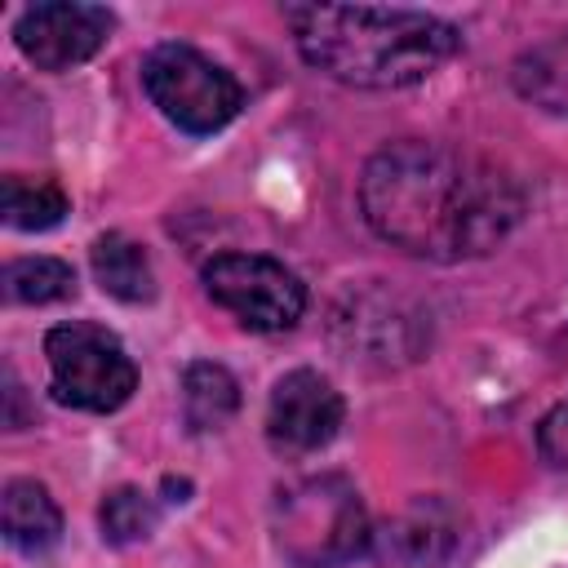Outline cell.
I'll use <instances>...</instances> for the list:
<instances>
[{
	"mask_svg": "<svg viewBox=\"0 0 568 568\" xmlns=\"http://www.w3.org/2000/svg\"><path fill=\"white\" fill-rule=\"evenodd\" d=\"M359 209L386 244L430 262H462L493 253L515 231L524 191L484 155L404 138L364 164Z\"/></svg>",
	"mask_w": 568,
	"mask_h": 568,
	"instance_id": "obj_1",
	"label": "cell"
},
{
	"mask_svg": "<svg viewBox=\"0 0 568 568\" xmlns=\"http://www.w3.org/2000/svg\"><path fill=\"white\" fill-rule=\"evenodd\" d=\"M297 53L351 89H404L435 75L462 44L457 27L422 9L284 4Z\"/></svg>",
	"mask_w": 568,
	"mask_h": 568,
	"instance_id": "obj_2",
	"label": "cell"
},
{
	"mask_svg": "<svg viewBox=\"0 0 568 568\" xmlns=\"http://www.w3.org/2000/svg\"><path fill=\"white\" fill-rule=\"evenodd\" d=\"M275 550L293 568H333L368 550L373 528L364 501L342 475H306L275 493Z\"/></svg>",
	"mask_w": 568,
	"mask_h": 568,
	"instance_id": "obj_3",
	"label": "cell"
},
{
	"mask_svg": "<svg viewBox=\"0 0 568 568\" xmlns=\"http://www.w3.org/2000/svg\"><path fill=\"white\" fill-rule=\"evenodd\" d=\"M142 89L169 124H178L182 133H195V138L226 129L244 106V89L226 67H217L200 49L173 44V40L155 44L142 58Z\"/></svg>",
	"mask_w": 568,
	"mask_h": 568,
	"instance_id": "obj_4",
	"label": "cell"
},
{
	"mask_svg": "<svg viewBox=\"0 0 568 568\" xmlns=\"http://www.w3.org/2000/svg\"><path fill=\"white\" fill-rule=\"evenodd\" d=\"M44 359H49L53 399L84 408V413H115L138 386V368H133L124 342L111 328L89 324V320L49 328Z\"/></svg>",
	"mask_w": 568,
	"mask_h": 568,
	"instance_id": "obj_5",
	"label": "cell"
},
{
	"mask_svg": "<svg viewBox=\"0 0 568 568\" xmlns=\"http://www.w3.org/2000/svg\"><path fill=\"white\" fill-rule=\"evenodd\" d=\"M204 293L253 333H284L306 311V284L266 253H217L204 262Z\"/></svg>",
	"mask_w": 568,
	"mask_h": 568,
	"instance_id": "obj_6",
	"label": "cell"
},
{
	"mask_svg": "<svg viewBox=\"0 0 568 568\" xmlns=\"http://www.w3.org/2000/svg\"><path fill=\"white\" fill-rule=\"evenodd\" d=\"M111 27H115V18L102 4L49 0V4L22 9L18 27H13V40H18L22 58L36 62L40 71H71L106 44Z\"/></svg>",
	"mask_w": 568,
	"mask_h": 568,
	"instance_id": "obj_7",
	"label": "cell"
},
{
	"mask_svg": "<svg viewBox=\"0 0 568 568\" xmlns=\"http://www.w3.org/2000/svg\"><path fill=\"white\" fill-rule=\"evenodd\" d=\"M342 413H346V404L328 377H320L315 368H293L271 390L266 439L275 453H288V457L315 453L337 435Z\"/></svg>",
	"mask_w": 568,
	"mask_h": 568,
	"instance_id": "obj_8",
	"label": "cell"
},
{
	"mask_svg": "<svg viewBox=\"0 0 568 568\" xmlns=\"http://www.w3.org/2000/svg\"><path fill=\"white\" fill-rule=\"evenodd\" d=\"M333 333L346 351V359H377L399 364L417 355V315L404 311V302L386 293H351L346 306L333 315Z\"/></svg>",
	"mask_w": 568,
	"mask_h": 568,
	"instance_id": "obj_9",
	"label": "cell"
},
{
	"mask_svg": "<svg viewBox=\"0 0 568 568\" xmlns=\"http://www.w3.org/2000/svg\"><path fill=\"white\" fill-rule=\"evenodd\" d=\"M373 546L395 564H444L462 546V515L444 497H417L373 532Z\"/></svg>",
	"mask_w": 568,
	"mask_h": 568,
	"instance_id": "obj_10",
	"label": "cell"
},
{
	"mask_svg": "<svg viewBox=\"0 0 568 568\" xmlns=\"http://www.w3.org/2000/svg\"><path fill=\"white\" fill-rule=\"evenodd\" d=\"M0 524H4V541L13 550H49L62 532V510L49 497L44 484L36 479H9L0 493Z\"/></svg>",
	"mask_w": 568,
	"mask_h": 568,
	"instance_id": "obj_11",
	"label": "cell"
},
{
	"mask_svg": "<svg viewBox=\"0 0 568 568\" xmlns=\"http://www.w3.org/2000/svg\"><path fill=\"white\" fill-rule=\"evenodd\" d=\"M510 84L524 102H532L550 115H568V36L524 49L510 67Z\"/></svg>",
	"mask_w": 568,
	"mask_h": 568,
	"instance_id": "obj_12",
	"label": "cell"
},
{
	"mask_svg": "<svg viewBox=\"0 0 568 568\" xmlns=\"http://www.w3.org/2000/svg\"><path fill=\"white\" fill-rule=\"evenodd\" d=\"M89 257H93L98 284L111 297H120V302H151L155 297V271H151V257L138 240H129L120 231H106V235L93 240Z\"/></svg>",
	"mask_w": 568,
	"mask_h": 568,
	"instance_id": "obj_13",
	"label": "cell"
},
{
	"mask_svg": "<svg viewBox=\"0 0 568 568\" xmlns=\"http://www.w3.org/2000/svg\"><path fill=\"white\" fill-rule=\"evenodd\" d=\"M235 408H240V386L222 364L195 359L182 373V413L191 430H217L235 417Z\"/></svg>",
	"mask_w": 568,
	"mask_h": 568,
	"instance_id": "obj_14",
	"label": "cell"
},
{
	"mask_svg": "<svg viewBox=\"0 0 568 568\" xmlns=\"http://www.w3.org/2000/svg\"><path fill=\"white\" fill-rule=\"evenodd\" d=\"M0 209L13 231H49L67 217V191L53 178L9 173L0 186Z\"/></svg>",
	"mask_w": 568,
	"mask_h": 568,
	"instance_id": "obj_15",
	"label": "cell"
},
{
	"mask_svg": "<svg viewBox=\"0 0 568 568\" xmlns=\"http://www.w3.org/2000/svg\"><path fill=\"white\" fill-rule=\"evenodd\" d=\"M71 293H75V271L58 257H18L4 266V297L9 302L44 306V302H62Z\"/></svg>",
	"mask_w": 568,
	"mask_h": 568,
	"instance_id": "obj_16",
	"label": "cell"
},
{
	"mask_svg": "<svg viewBox=\"0 0 568 568\" xmlns=\"http://www.w3.org/2000/svg\"><path fill=\"white\" fill-rule=\"evenodd\" d=\"M98 519H102V537L111 546H133V541H146L155 532L160 510L142 488H115L102 497Z\"/></svg>",
	"mask_w": 568,
	"mask_h": 568,
	"instance_id": "obj_17",
	"label": "cell"
},
{
	"mask_svg": "<svg viewBox=\"0 0 568 568\" xmlns=\"http://www.w3.org/2000/svg\"><path fill=\"white\" fill-rule=\"evenodd\" d=\"M537 448H541V457H546L550 466H568V399H559V404L541 417V426H537Z\"/></svg>",
	"mask_w": 568,
	"mask_h": 568,
	"instance_id": "obj_18",
	"label": "cell"
}]
</instances>
